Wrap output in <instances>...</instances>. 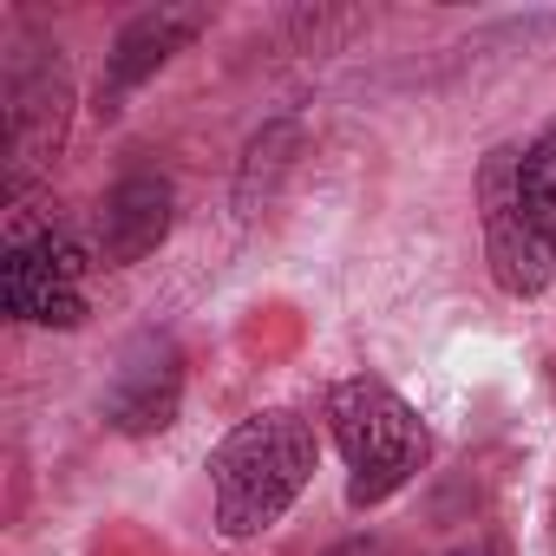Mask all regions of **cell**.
Listing matches in <instances>:
<instances>
[{"label":"cell","instance_id":"obj_1","mask_svg":"<svg viewBox=\"0 0 556 556\" xmlns=\"http://www.w3.org/2000/svg\"><path fill=\"white\" fill-rule=\"evenodd\" d=\"M308 478H315V432L295 413L242 419L210 458L223 536H262L268 523H282L289 504L308 491Z\"/></svg>","mask_w":556,"mask_h":556},{"label":"cell","instance_id":"obj_2","mask_svg":"<svg viewBox=\"0 0 556 556\" xmlns=\"http://www.w3.org/2000/svg\"><path fill=\"white\" fill-rule=\"evenodd\" d=\"M328 426L334 445L348 458V504L367 510L380 497H393L419 465H426V426L413 419V406L387 387V380H341L328 393Z\"/></svg>","mask_w":556,"mask_h":556},{"label":"cell","instance_id":"obj_3","mask_svg":"<svg viewBox=\"0 0 556 556\" xmlns=\"http://www.w3.org/2000/svg\"><path fill=\"white\" fill-rule=\"evenodd\" d=\"M86 249L73 229H34L8 242L0 262V302L34 328H79L86 321Z\"/></svg>","mask_w":556,"mask_h":556},{"label":"cell","instance_id":"obj_4","mask_svg":"<svg viewBox=\"0 0 556 556\" xmlns=\"http://www.w3.org/2000/svg\"><path fill=\"white\" fill-rule=\"evenodd\" d=\"M484 249L504 295H536L556 275V236L517 197V151H497L484 170Z\"/></svg>","mask_w":556,"mask_h":556},{"label":"cell","instance_id":"obj_5","mask_svg":"<svg viewBox=\"0 0 556 556\" xmlns=\"http://www.w3.org/2000/svg\"><path fill=\"white\" fill-rule=\"evenodd\" d=\"M177 400H184V354L164 334H144L125 354V367H118V380L105 393V419L118 432H131V439L138 432H164L177 419Z\"/></svg>","mask_w":556,"mask_h":556},{"label":"cell","instance_id":"obj_6","mask_svg":"<svg viewBox=\"0 0 556 556\" xmlns=\"http://www.w3.org/2000/svg\"><path fill=\"white\" fill-rule=\"evenodd\" d=\"M164 236H170V184L151 177V170L118 177L112 197H105V210H99V262L125 268V262L151 255Z\"/></svg>","mask_w":556,"mask_h":556},{"label":"cell","instance_id":"obj_7","mask_svg":"<svg viewBox=\"0 0 556 556\" xmlns=\"http://www.w3.org/2000/svg\"><path fill=\"white\" fill-rule=\"evenodd\" d=\"M203 27V14H190V8H157V14H138L125 34H118V47H112V66H105V99H125L138 79H151L190 34Z\"/></svg>","mask_w":556,"mask_h":556},{"label":"cell","instance_id":"obj_8","mask_svg":"<svg viewBox=\"0 0 556 556\" xmlns=\"http://www.w3.org/2000/svg\"><path fill=\"white\" fill-rule=\"evenodd\" d=\"M60 125H66V73H60V60H53V66H40V73H21V79H14V105H8L14 164L27 170L47 144H60Z\"/></svg>","mask_w":556,"mask_h":556},{"label":"cell","instance_id":"obj_9","mask_svg":"<svg viewBox=\"0 0 556 556\" xmlns=\"http://www.w3.org/2000/svg\"><path fill=\"white\" fill-rule=\"evenodd\" d=\"M517 197H523V210L556 236V125H549L530 151H517Z\"/></svg>","mask_w":556,"mask_h":556},{"label":"cell","instance_id":"obj_10","mask_svg":"<svg viewBox=\"0 0 556 556\" xmlns=\"http://www.w3.org/2000/svg\"><path fill=\"white\" fill-rule=\"evenodd\" d=\"M452 556H491V549H452Z\"/></svg>","mask_w":556,"mask_h":556}]
</instances>
